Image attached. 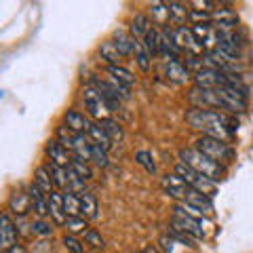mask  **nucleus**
Segmentation results:
<instances>
[{
    "label": "nucleus",
    "mask_w": 253,
    "mask_h": 253,
    "mask_svg": "<svg viewBox=\"0 0 253 253\" xmlns=\"http://www.w3.org/2000/svg\"><path fill=\"white\" fill-rule=\"evenodd\" d=\"M186 121L192 129L201 131L207 137H215L221 141H230V137L239 129V121L230 114L224 112H213V110H201L192 108L186 114Z\"/></svg>",
    "instance_id": "nucleus-1"
},
{
    "label": "nucleus",
    "mask_w": 253,
    "mask_h": 253,
    "mask_svg": "<svg viewBox=\"0 0 253 253\" xmlns=\"http://www.w3.org/2000/svg\"><path fill=\"white\" fill-rule=\"evenodd\" d=\"M190 101L201 110H228L230 114L245 112L247 95L234 89H194L190 93Z\"/></svg>",
    "instance_id": "nucleus-2"
},
{
    "label": "nucleus",
    "mask_w": 253,
    "mask_h": 253,
    "mask_svg": "<svg viewBox=\"0 0 253 253\" xmlns=\"http://www.w3.org/2000/svg\"><path fill=\"white\" fill-rule=\"evenodd\" d=\"M179 158H181V163L188 165V167H192L194 171L203 173L205 177H209L213 181L221 179V175H224V167H221L217 161H213V158L199 152L196 148H181L179 150Z\"/></svg>",
    "instance_id": "nucleus-3"
},
{
    "label": "nucleus",
    "mask_w": 253,
    "mask_h": 253,
    "mask_svg": "<svg viewBox=\"0 0 253 253\" xmlns=\"http://www.w3.org/2000/svg\"><path fill=\"white\" fill-rule=\"evenodd\" d=\"M57 139L66 146L74 158H81V161L89 163L91 161V152H93V139L86 135V133H74L68 126H61L57 131Z\"/></svg>",
    "instance_id": "nucleus-4"
},
{
    "label": "nucleus",
    "mask_w": 253,
    "mask_h": 253,
    "mask_svg": "<svg viewBox=\"0 0 253 253\" xmlns=\"http://www.w3.org/2000/svg\"><path fill=\"white\" fill-rule=\"evenodd\" d=\"M83 101H84V108L95 121L101 123V121H108L110 112H114L112 106L104 93H101L97 86H84L83 89Z\"/></svg>",
    "instance_id": "nucleus-5"
},
{
    "label": "nucleus",
    "mask_w": 253,
    "mask_h": 253,
    "mask_svg": "<svg viewBox=\"0 0 253 253\" xmlns=\"http://www.w3.org/2000/svg\"><path fill=\"white\" fill-rule=\"evenodd\" d=\"M175 173L186 181V184L192 188V190H196V192H201V194H207L209 199L211 196H215V192H217V186H215V181L213 179H209V177H205L203 173H199V171H194L192 167H188L186 163H177L175 165Z\"/></svg>",
    "instance_id": "nucleus-6"
},
{
    "label": "nucleus",
    "mask_w": 253,
    "mask_h": 253,
    "mask_svg": "<svg viewBox=\"0 0 253 253\" xmlns=\"http://www.w3.org/2000/svg\"><path fill=\"white\" fill-rule=\"evenodd\" d=\"M194 148L203 152L205 156L213 158V161H230L234 156L232 148L228 146V141H221V139H215V137H207V135H201L199 139L194 141Z\"/></svg>",
    "instance_id": "nucleus-7"
},
{
    "label": "nucleus",
    "mask_w": 253,
    "mask_h": 253,
    "mask_svg": "<svg viewBox=\"0 0 253 253\" xmlns=\"http://www.w3.org/2000/svg\"><path fill=\"white\" fill-rule=\"evenodd\" d=\"M196 89H230L228 83V72H219V70L211 68H201L194 74Z\"/></svg>",
    "instance_id": "nucleus-8"
},
{
    "label": "nucleus",
    "mask_w": 253,
    "mask_h": 253,
    "mask_svg": "<svg viewBox=\"0 0 253 253\" xmlns=\"http://www.w3.org/2000/svg\"><path fill=\"white\" fill-rule=\"evenodd\" d=\"M171 36H173V41H175V44L179 46L181 51H188V53H194V55H199V53L205 51L203 44L196 41L192 28L179 26V28H175V30H171Z\"/></svg>",
    "instance_id": "nucleus-9"
},
{
    "label": "nucleus",
    "mask_w": 253,
    "mask_h": 253,
    "mask_svg": "<svg viewBox=\"0 0 253 253\" xmlns=\"http://www.w3.org/2000/svg\"><path fill=\"white\" fill-rule=\"evenodd\" d=\"M215 49L219 53H224L226 57L236 59L241 53V38L234 30H228V32H217V46Z\"/></svg>",
    "instance_id": "nucleus-10"
},
{
    "label": "nucleus",
    "mask_w": 253,
    "mask_h": 253,
    "mask_svg": "<svg viewBox=\"0 0 253 253\" xmlns=\"http://www.w3.org/2000/svg\"><path fill=\"white\" fill-rule=\"evenodd\" d=\"M15 245H17V224L11 219L9 211H4L0 217V249L9 251Z\"/></svg>",
    "instance_id": "nucleus-11"
},
{
    "label": "nucleus",
    "mask_w": 253,
    "mask_h": 253,
    "mask_svg": "<svg viewBox=\"0 0 253 253\" xmlns=\"http://www.w3.org/2000/svg\"><path fill=\"white\" fill-rule=\"evenodd\" d=\"M46 156L51 158V163H55V165H59V167H70L72 165V161H74V156H72V152L61 144L59 139H49L46 141Z\"/></svg>",
    "instance_id": "nucleus-12"
},
{
    "label": "nucleus",
    "mask_w": 253,
    "mask_h": 253,
    "mask_svg": "<svg viewBox=\"0 0 253 253\" xmlns=\"http://www.w3.org/2000/svg\"><path fill=\"white\" fill-rule=\"evenodd\" d=\"M161 186H163L165 192L171 196V199H177V201H181V203L186 201V194H188V190H190V186L177 175V173L165 175V177L161 179Z\"/></svg>",
    "instance_id": "nucleus-13"
},
{
    "label": "nucleus",
    "mask_w": 253,
    "mask_h": 253,
    "mask_svg": "<svg viewBox=\"0 0 253 253\" xmlns=\"http://www.w3.org/2000/svg\"><path fill=\"white\" fill-rule=\"evenodd\" d=\"M236 23H239V15H236L232 9H215L211 11V26L217 32H228L234 30Z\"/></svg>",
    "instance_id": "nucleus-14"
},
{
    "label": "nucleus",
    "mask_w": 253,
    "mask_h": 253,
    "mask_svg": "<svg viewBox=\"0 0 253 253\" xmlns=\"http://www.w3.org/2000/svg\"><path fill=\"white\" fill-rule=\"evenodd\" d=\"M192 32L196 41L203 44L205 51H213L217 46V30L211 23H201V26H192Z\"/></svg>",
    "instance_id": "nucleus-15"
},
{
    "label": "nucleus",
    "mask_w": 253,
    "mask_h": 253,
    "mask_svg": "<svg viewBox=\"0 0 253 253\" xmlns=\"http://www.w3.org/2000/svg\"><path fill=\"white\" fill-rule=\"evenodd\" d=\"M28 192H30L32 209H34L36 217H38V219H44L46 215H51V211H49V196H46L42 190L38 188V186H34V184L28 188Z\"/></svg>",
    "instance_id": "nucleus-16"
},
{
    "label": "nucleus",
    "mask_w": 253,
    "mask_h": 253,
    "mask_svg": "<svg viewBox=\"0 0 253 253\" xmlns=\"http://www.w3.org/2000/svg\"><path fill=\"white\" fill-rule=\"evenodd\" d=\"M9 211H13L17 217H26L32 209V199H30V192H21V190H17V192H13L9 196Z\"/></svg>",
    "instance_id": "nucleus-17"
},
{
    "label": "nucleus",
    "mask_w": 253,
    "mask_h": 253,
    "mask_svg": "<svg viewBox=\"0 0 253 253\" xmlns=\"http://www.w3.org/2000/svg\"><path fill=\"white\" fill-rule=\"evenodd\" d=\"M184 205H190V207H194L196 211H201L203 215H207V217L213 215V203H211V199L207 194H201V192H196V190H192V188L188 190Z\"/></svg>",
    "instance_id": "nucleus-18"
},
{
    "label": "nucleus",
    "mask_w": 253,
    "mask_h": 253,
    "mask_svg": "<svg viewBox=\"0 0 253 253\" xmlns=\"http://www.w3.org/2000/svg\"><path fill=\"white\" fill-rule=\"evenodd\" d=\"M165 76L177 84H184V83H188L190 72L184 63H179L177 59H165Z\"/></svg>",
    "instance_id": "nucleus-19"
},
{
    "label": "nucleus",
    "mask_w": 253,
    "mask_h": 253,
    "mask_svg": "<svg viewBox=\"0 0 253 253\" xmlns=\"http://www.w3.org/2000/svg\"><path fill=\"white\" fill-rule=\"evenodd\" d=\"M112 42L118 46V51L123 53V57H129V55H135V51H137V44H139L137 38H133L131 34H126L125 30H116V32H114V41H112Z\"/></svg>",
    "instance_id": "nucleus-20"
},
{
    "label": "nucleus",
    "mask_w": 253,
    "mask_h": 253,
    "mask_svg": "<svg viewBox=\"0 0 253 253\" xmlns=\"http://www.w3.org/2000/svg\"><path fill=\"white\" fill-rule=\"evenodd\" d=\"M91 125L93 123H89V118L84 114H81L78 110H68L66 112V126L72 129L74 133H89Z\"/></svg>",
    "instance_id": "nucleus-21"
},
{
    "label": "nucleus",
    "mask_w": 253,
    "mask_h": 253,
    "mask_svg": "<svg viewBox=\"0 0 253 253\" xmlns=\"http://www.w3.org/2000/svg\"><path fill=\"white\" fill-rule=\"evenodd\" d=\"M148 15H150V21L156 23V26H163V28L171 21V13H169L167 2H150Z\"/></svg>",
    "instance_id": "nucleus-22"
},
{
    "label": "nucleus",
    "mask_w": 253,
    "mask_h": 253,
    "mask_svg": "<svg viewBox=\"0 0 253 253\" xmlns=\"http://www.w3.org/2000/svg\"><path fill=\"white\" fill-rule=\"evenodd\" d=\"M49 211H51V217H53L55 224L66 226L68 215H66V211H63V194H59L57 190L49 196Z\"/></svg>",
    "instance_id": "nucleus-23"
},
{
    "label": "nucleus",
    "mask_w": 253,
    "mask_h": 253,
    "mask_svg": "<svg viewBox=\"0 0 253 253\" xmlns=\"http://www.w3.org/2000/svg\"><path fill=\"white\" fill-rule=\"evenodd\" d=\"M150 30H152V21H150L148 15L137 13L135 17L131 19V28H129V32H131V36H133V38H137V41H144L146 34H148Z\"/></svg>",
    "instance_id": "nucleus-24"
},
{
    "label": "nucleus",
    "mask_w": 253,
    "mask_h": 253,
    "mask_svg": "<svg viewBox=\"0 0 253 253\" xmlns=\"http://www.w3.org/2000/svg\"><path fill=\"white\" fill-rule=\"evenodd\" d=\"M179 53L181 49L173 41L171 30H161V55H165V59H175Z\"/></svg>",
    "instance_id": "nucleus-25"
},
{
    "label": "nucleus",
    "mask_w": 253,
    "mask_h": 253,
    "mask_svg": "<svg viewBox=\"0 0 253 253\" xmlns=\"http://www.w3.org/2000/svg\"><path fill=\"white\" fill-rule=\"evenodd\" d=\"M34 186H38L42 190L46 196H51L55 192V184H53V177L46 167H38L36 173H34Z\"/></svg>",
    "instance_id": "nucleus-26"
},
{
    "label": "nucleus",
    "mask_w": 253,
    "mask_h": 253,
    "mask_svg": "<svg viewBox=\"0 0 253 253\" xmlns=\"http://www.w3.org/2000/svg\"><path fill=\"white\" fill-rule=\"evenodd\" d=\"M97 211H99V205H97L95 194H91V192L81 194V215L84 219H95L97 217Z\"/></svg>",
    "instance_id": "nucleus-27"
},
{
    "label": "nucleus",
    "mask_w": 253,
    "mask_h": 253,
    "mask_svg": "<svg viewBox=\"0 0 253 253\" xmlns=\"http://www.w3.org/2000/svg\"><path fill=\"white\" fill-rule=\"evenodd\" d=\"M86 135H89V137L95 141V144L101 146L104 150H110V148H112V139H110V135L106 133V129L101 126V123H93Z\"/></svg>",
    "instance_id": "nucleus-28"
},
{
    "label": "nucleus",
    "mask_w": 253,
    "mask_h": 253,
    "mask_svg": "<svg viewBox=\"0 0 253 253\" xmlns=\"http://www.w3.org/2000/svg\"><path fill=\"white\" fill-rule=\"evenodd\" d=\"M63 211L68 217H83L81 215V196L74 192H63Z\"/></svg>",
    "instance_id": "nucleus-29"
},
{
    "label": "nucleus",
    "mask_w": 253,
    "mask_h": 253,
    "mask_svg": "<svg viewBox=\"0 0 253 253\" xmlns=\"http://www.w3.org/2000/svg\"><path fill=\"white\" fill-rule=\"evenodd\" d=\"M99 53H101V57H104L110 66H121V61H123V53L118 51V46L112 42V41H108L99 46Z\"/></svg>",
    "instance_id": "nucleus-30"
},
{
    "label": "nucleus",
    "mask_w": 253,
    "mask_h": 253,
    "mask_svg": "<svg viewBox=\"0 0 253 253\" xmlns=\"http://www.w3.org/2000/svg\"><path fill=\"white\" fill-rule=\"evenodd\" d=\"M108 74H110V78H114L118 84L126 86V89H129L131 84H135V76H133L129 70L121 68V66H110V68H108Z\"/></svg>",
    "instance_id": "nucleus-31"
},
{
    "label": "nucleus",
    "mask_w": 253,
    "mask_h": 253,
    "mask_svg": "<svg viewBox=\"0 0 253 253\" xmlns=\"http://www.w3.org/2000/svg\"><path fill=\"white\" fill-rule=\"evenodd\" d=\"M46 169H49V173H51L55 188L68 190V169L66 167H59V165H55V163H49Z\"/></svg>",
    "instance_id": "nucleus-32"
},
{
    "label": "nucleus",
    "mask_w": 253,
    "mask_h": 253,
    "mask_svg": "<svg viewBox=\"0 0 253 253\" xmlns=\"http://www.w3.org/2000/svg\"><path fill=\"white\" fill-rule=\"evenodd\" d=\"M167 6H169V13H171V21H175V23L190 21V11L192 9H188L184 2H167Z\"/></svg>",
    "instance_id": "nucleus-33"
},
{
    "label": "nucleus",
    "mask_w": 253,
    "mask_h": 253,
    "mask_svg": "<svg viewBox=\"0 0 253 253\" xmlns=\"http://www.w3.org/2000/svg\"><path fill=\"white\" fill-rule=\"evenodd\" d=\"M144 46L148 49V53L150 55H161V30H156V28H152L146 34V38L144 41Z\"/></svg>",
    "instance_id": "nucleus-34"
},
{
    "label": "nucleus",
    "mask_w": 253,
    "mask_h": 253,
    "mask_svg": "<svg viewBox=\"0 0 253 253\" xmlns=\"http://www.w3.org/2000/svg\"><path fill=\"white\" fill-rule=\"evenodd\" d=\"M30 232L34 234V236H41V239H49V236H53V228L49 221H44V219H34L30 224Z\"/></svg>",
    "instance_id": "nucleus-35"
},
{
    "label": "nucleus",
    "mask_w": 253,
    "mask_h": 253,
    "mask_svg": "<svg viewBox=\"0 0 253 253\" xmlns=\"http://www.w3.org/2000/svg\"><path fill=\"white\" fill-rule=\"evenodd\" d=\"M66 192H74V194H84V179H81L76 173L68 167V190Z\"/></svg>",
    "instance_id": "nucleus-36"
},
{
    "label": "nucleus",
    "mask_w": 253,
    "mask_h": 253,
    "mask_svg": "<svg viewBox=\"0 0 253 253\" xmlns=\"http://www.w3.org/2000/svg\"><path fill=\"white\" fill-rule=\"evenodd\" d=\"M135 161L137 165H141L148 173H156V163L150 152H146V150H139V152H135Z\"/></svg>",
    "instance_id": "nucleus-37"
},
{
    "label": "nucleus",
    "mask_w": 253,
    "mask_h": 253,
    "mask_svg": "<svg viewBox=\"0 0 253 253\" xmlns=\"http://www.w3.org/2000/svg\"><path fill=\"white\" fill-rule=\"evenodd\" d=\"M101 126L106 129V133L110 135V139H112V144H114V141H121V139H123V129H121V125L114 123L112 118H108V121H101Z\"/></svg>",
    "instance_id": "nucleus-38"
},
{
    "label": "nucleus",
    "mask_w": 253,
    "mask_h": 253,
    "mask_svg": "<svg viewBox=\"0 0 253 253\" xmlns=\"http://www.w3.org/2000/svg\"><path fill=\"white\" fill-rule=\"evenodd\" d=\"M150 59H152V55L148 53V49L144 46V42L139 41L137 51H135V61H137V66L144 70V72H148V70H150Z\"/></svg>",
    "instance_id": "nucleus-39"
},
{
    "label": "nucleus",
    "mask_w": 253,
    "mask_h": 253,
    "mask_svg": "<svg viewBox=\"0 0 253 253\" xmlns=\"http://www.w3.org/2000/svg\"><path fill=\"white\" fill-rule=\"evenodd\" d=\"M70 169H72L81 179H91V177H93L91 167H89V165H86L84 161H81V158H74L72 165H70Z\"/></svg>",
    "instance_id": "nucleus-40"
},
{
    "label": "nucleus",
    "mask_w": 253,
    "mask_h": 253,
    "mask_svg": "<svg viewBox=\"0 0 253 253\" xmlns=\"http://www.w3.org/2000/svg\"><path fill=\"white\" fill-rule=\"evenodd\" d=\"M84 243L91 245V247H95V249H104V247H106L104 236H101L97 230H95V228H89V230L84 232Z\"/></svg>",
    "instance_id": "nucleus-41"
},
{
    "label": "nucleus",
    "mask_w": 253,
    "mask_h": 253,
    "mask_svg": "<svg viewBox=\"0 0 253 253\" xmlns=\"http://www.w3.org/2000/svg\"><path fill=\"white\" fill-rule=\"evenodd\" d=\"M66 228H68L70 234H84L86 230H89V228H86L84 217H68Z\"/></svg>",
    "instance_id": "nucleus-42"
},
{
    "label": "nucleus",
    "mask_w": 253,
    "mask_h": 253,
    "mask_svg": "<svg viewBox=\"0 0 253 253\" xmlns=\"http://www.w3.org/2000/svg\"><path fill=\"white\" fill-rule=\"evenodd\" d=\"M91 161L97 165V167H108V150H104L101 146H97L93 141V152H91Z\"/></svg>",
    "instance_id": "nucleus-43"
},
{
    "label": "nucleus",
    "mask_w": 253,
    "mask_h": 253,
    "mask_svg": "<svg viewBox=\"0 0 253 253\" xmlns=\"http://www.w3.org/2000/svg\"><path fill=\"white\" fill-rule=\"evenodd\" d=\"M63 247H66L70 253H84L83 243L78 241L74 234H66V236H63Z\"/></svg>",
    "instance_id": "nucleus-44"
},
{
    "label": "nucleus",
    "mask_w": 253,
    "mask_h": 253,
    "mask_svg": "<svg viewBox=\"0 0 253 253\" xmlns=\"http://www.w3.org/2000/svg\"><path fill=\"white\" fill-rule=\"evenodd\" d=\"M34 253H55V251H53V247H51V243L38 241V243H34Z\"/></svg>",
    "instance_id": "nucleus-45"
},
{
    "label": "nucleus",
    "mask_w": 253,
    "mask_h": 253,
    "mask_svg": "<svg viewBox=\"0 0 253 253\" xmlns=\"http://www.w3.org/2000/svg\"><path fill=\"white\" fill-rule=\"evenodd\" d=\"M2 253H28V251L23 247H19V245H15V247H11L9 251H2Z\"/></svg>",
    "instance_id": "nucleus-46"
}]
</instances>
